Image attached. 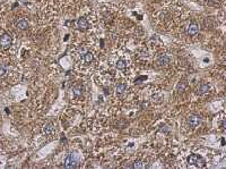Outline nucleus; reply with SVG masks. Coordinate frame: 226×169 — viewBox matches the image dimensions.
Wrapping results in <instances>:
<instances>
[{
    "label": "nucleus",
    "instance_id": "nucleus-2",
    "mask_svg": "<svg viewBox=\"0 0 226 169\" xmlns=\"http://www.w3.org/2000/svg\"><path fill=\"white\" fill-rule=\"evenodd\" d=\"M77 166V159L74 154H68L65 159V167L66 168H75Z\"/></svg>",
    "mask_w": 226,
    "mask_h": 169
},
{
    "label": "nucleus",
    "instance_id": "nucleus-3",
    "mask_svg": "<svg viewBox=\"0 0 226 169\" xmlns=\"http://www.w3.org/2000/svg\"><path fill=\"white\" fill-rule=\"evenodd\" d=\"M11 44V37L9 34H3L2 37L0 38V46L2 48H8Z\"/></svg>",
    "mask_w": 226,
    "mask_h": 169
},
{
    "label": "nucleus",
    "instance_id": "nucleus-1",
    "mask_svg": "<svg viewBox=\"0 0 226 169\" xmlns=\"http://www.w3.org/2000/svg\"><path fill=\"white\" fill-rule=\"evenodd\" d=\"M188 163L196 165L198 167H203L205 166V160L200 156H198V154H192V156H190L188 158Z\"/></svg>",
    "mask_w": 226,
    "mask_h": 169
},
{
    "label": "nucleus",
    "instance_id": "nucleus-13",
    "mask_svg": "<svg viewBox=\"0 0 226 169\" xmlns=\"http://www.w3.org/2000/svg\"><path fill=\"white\" fill-rule=\"evenodd\" d=\"M92 60H93V53L91 52V51H88V52H86L85 55H84V61H85L86 64H89Z\"/></svg>",
    "mask_w": 226,
    "mask_h": 169
},
{
    "label": "nucleus",
    "instance_id": "nucleus-17",
    "mask_svg": "<svg viewBox=\"0 0 226 169\" xmlns=\"http://www.w3.org/2000/svg\"><path fill=\"white\" fill-rule=\"evenodd\" d=\"M185 86H187V83L185 82H181V83H179V85H177V91H183L184 89H185Z\"/></svg>",
    "mask_w": 226,
    "mask_h": 169
},
{
    "label": "nucleus",
    "instance_id": "nucleus-6",
    "mask_svg": "<svg viewBox=\"0 0 226 169\" xmlns=\"http://www.w3.org/2000/svg\"><path fill=\"white\" fill-rule=\"evenodd\" d=\"M77 26H78V29H80V30H86V29H88V22L86 20V18L82 17V18H79V20H77Z\"/></svg>",
    "mask_w": 226,
    "mask_h": 169
},
{
    "label": "nucleus",
    "instance_id": "nucleus-8",
    "mask_svg": "<svg viewBox=\"0 0 226 169\" xmlns=\"http://www.w3.org/2000/svg\"><path fill=\"white\" fill-rule=\"evenodd\" d=\"M28 25H30L28 22H27L26 20H24V18L17 22V27H18L19 30H26L27 27H28Z\"/></svg>",
    "mask_w": 226,
    "mask_h": 169
},
{
    "label": "nucleus",
    "instance_id": "nucleus-16",
    "mask_svg": "<svg viewBox=\"0 0 226 169\" xmlns=\"http://www.w3.org/2000/svg\"><path fill=\"white\" fill-rule=\"evenodd\" d=\"M134 168H145V163L143 162V161H136V162L134 163Z\"/></svg>",
    "mask_w": 226,
    "mask_h": 169
},
{
    "label": "nucleus",
    "instance_id": "nucleus-12",
    "mask_svg": "<svg viewBox=\"0 0 226 169\" xmlns=\"http://www.w3.org/2000/svg\"><path fill=\"white\" fill-rule=\"evenodd\" d=\"M72 93H74V96H80L83 93L82 86H74V87H72Z\"/></svg>",
    "mask_w": 226,
    "mask_h": 169
},
{
    "label": "nucleus",
    "instance_id": "nucleus-14",
    "mask_svg": "<svg viewBox=\"0 0 226 169\" xmlns=\"http://www.w3.org/2000/svg\"><path fill=\"white\" fill-rule=\"evenodd\" d=\"M126 66H127V64H126V61L123 59L118 60V63H117V65H115V67H117L118 69H125Z\"/></svg>",
    "mask_w": 226,
    "mask_h": 169
},
{
    "label": "nucleus",
    "instance_id": "nucleus-9",
    "mask_svg": "<svg viewBox=\"0 0 226 169\" xmlns=\"http://www.w3.org/2000/svg\"><path fill=\"white\" fill-rule=\"evenodd\" d=\"M53 131H54V129H53L52 124H46L45 126L43 127V133H44L45 135H51L53 133Z\"/></svg>",
    "mask_w": 226,
    "mask_h": 169
},
{
    "label": "nucleus",
    "instance_id": "nucleus-5",
    "mask_svg": "<svg viewBox=\"0 0 226 169\" xmlns=\"http://www.w3.org/2000/svg\"><path fill=\"white\" fill-rule=\"evenodd\" d=\"M198 32H199V26L196 23H191L187 29V33L189 35H196Z\"/></svg>",
    "mask_w": 226,
    "mask_h": 169
},
{
    "label": "nucleus",
    "instance_id": "nucleus-11",
    "mask_svg": "<svg viewBox=\"0 0 226 169\" xmlns=\"http://www.w3.org/2000/svg\"><path fill=\"white\" fill-rule=\"evenodd\" d=\"M208 90H209V86L207 85V84H201V85L198 87L197 93H198V94H203V93H206Z\"/></svg>",
    "mask_w": 226,
    "mask_h": 169
},
{
    "label": "nucleus",
    "instance_id": "nucleus-7",
    "mask_svg": "<svg viewBox=\"0 0 226 169\" xmlns=\"http://www.w3.org/2000/svg\"><path fill=\"white\" fill-rule=\"evenodd\" d=\"M171 61V58L168 56H166V55H163V56H161L160 58H158L157 63L161 65V66H165V65H167V64H170Z\"/></svg>",
    "mask_w": 226,
    "mask_h": 169
},
{
    "label": "nucleus",
    "instance_id": "nucleus-15",
    "mask_svg": "<svg viewBox=\"0 0 226 169\" xmlns=\"http://www.w3.org/2000/svg\"><path fill=\"white\" fill-rule=\"evenodd\" d=\"M7 74V67L2 64H0V76H5Z\"/></svg>",
    "mask_w": 226,
    "mask_h": 169
},
{
    "label": "nucleus",
    "instance_id": "nucleus-4",
    "mask_svg": "<svg viewBox=\"0 0 226 169\" xmlns=\"http://www.w3.org/2000/svg\"><path fill=\"white\" fill-rule=\"evenodd\" d=\"M188 123H189V125H190L191 127H197L198 125H199L200 123H201V119H200L199 116H197V115H191V116H189V118H188Z\"/></svg>",
    "mask_w": 226,
    "mask_h": 169
},
{
    "label": "nucleus",
    "instance_id": "nucleus-10",
    "mask_svg": "<svg viewBox=\"0 0 226 169\" xmlns=\"http://www.w3.org/2000/svg\"><path fill=\"white\" fill-rule=\"evenodd\" d=\"M126 89H127V85H126L125 83L118 84L117 89H115V92H117V94H118V96H120V94H122V93L125 92Z\"/></svg>",
    "mask_w": 226,
    "mask_h": 169
}]
</instances>
